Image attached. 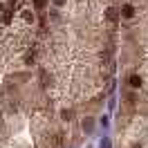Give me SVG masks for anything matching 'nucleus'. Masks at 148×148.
<instances>
[{
	"mask_svg": "<svg viewBox=\"0 0 148 148\" xmlns=\"http://www.w3.org/2000/svg\"><path fill=\"white\" fill-rule=\"evenodd\" d=\"M117 0H49L34 70L56 110L92 119L117 79Z\"/></svg>",
	"mask_w": 148,
	"mask_h": 148,
	"instance_id": "obj_1",
	"label": "nucleus"
},
{
	"mask_svg": "<svg viewBox=\"0 0 148 148\" xmlns=\"http://www.w3.org/2000/svg\"><path fill=\"white\" fill-rule=\"evenodd\" d=\"M85 121L56 110L52 103L20 110L0 137V148H76L83 139Z\"/></svg>",
	"mask_w": 148,
	"mask_h": 148,
	"instance_id": "obj_2",
	"label": "nucleus"
}]
</instances>
